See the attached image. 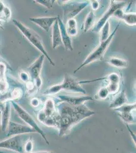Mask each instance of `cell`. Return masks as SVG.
<instances>
[{
  "instance_id": "obj_1",
  "label": "cell",
  "mask_w": 136,
  "mask_h": 153,
  "mask_svg": "<svg viewBox=\"0 0 136 153\" xmlns=\"http://www.w3.org/2000/svg\"><path fill=\"white\" fill-rule=\"evenodd\" d=\"M57 111L60 115L59 129L60 137L69 132L81 121L95 113L85 104L74 107L64 102L59 105Z\"/></svg>"
},
{
  "instance_id": "obj_2",
  "label": "cell",
  "mask_w": 136,
  "mask_h": 153,
  "mask_svg": "<svg viewBox=\"0 0 136 153\" xmlns=\"http://www.w3.org/2000/svg\"><path fill=\"white\" fill-rule=\"evenodd\" d=\"M13 23L16 27L19 30V31L23 34V35L26 37L27 40L31 44L34 46L36 49L42 53V55L45 56L48 59L50 65L52 66L55 65V63L52 60L48 53L45 50L44 46L43 45V40L41 37L39 36L38 33H37L34 30L29 28L23 23L17 19H13Z\"/></svg>"
},
{
  "instance_id": "obj_3",
  "label": "cell",
  "mask_w": 136,
  "mask_h": 153,
  "mask_svg": "<svg viewBox=\"0 0 136 153\" xmlns=\"http://www.w3.org/2000/svg\"><path fill=\"white\" fill-rule=\"evenodd\" d=\"M37 119L45 125L59 128L60 115L53 100H47L43 109L38 114Z\"/></svg>"
},
{
  "instance_id": "obj_4",
  "label": "cell",
  "mask_w": 136,
  "mask_h": 153,
  "mask_svg": "<svg viewBox=\"0 0 136 153\" xmlns=\"http://www.w3.org/2000/svg\"><path fill=\"white\" fill-rule=\"evenodd\" d=\"M120 23L117 25L115 29L113 32L111 34L107 40H105L103 42H101L100 45H99L95 50L93 51L90 54L87 56V57L85 59L82 64L80 65L78 68L75 70L74 73L75 74L81 70L82 68L85 67L86 65H90L91 63L95 62V61H101L104 59V57L105 55V53L106 52L107 49L108 48L109 46L110 45L111 41L113 39L114 36L115 34L117 32V29L120 26Z\"/></svg>"
},
{
  "instance_id": "obj_5",
  "label": "cell",
  "mask_w": 136,
  "mask_h": 153,
  "mask_svg": "<svg viewBox=\"0 0 136 153\" xmlns=\"http://www.w3.org/2000/svg\"><path fill=\"white\" fill-rule=\"evenodd\" d=\"M11 105L13 106L14 109L15 110L16 112L17 113L18 117L26 123V124L28 125V126L32 128V129H34L36 131L37 133H38L41 136L43 139L45 140L46 143L49 144V142L47 139L45 133L44 132L42 129H41L39 126L38 125L36 122L35 121L34 118L32 117L28 112L24 110V108L20 106L15 101H10Z\"/></svg>"
},
{
  "instance_id": "obj_6",
  "label": "cell",
  "mask_w": 136,
  "mask_h": 153,
  "mask_svg": "<svg viewBox=\"0 0 136 153\" xmlns=\"http://www.w3.org/2000/svg\"><path fill=\"white\" fill-rule=\"evenodd\" d=\"M65 2L62 3L57 1V3L62 7L64 10V19H66V21L74 19L89 4L88 2H68V1H65Z\"/></svg>"
},
{
  "instance_id": "obj_7",
  "label": "cell",
  "mask_w": 136,
  "mask_h": 153,
  "mask_svg": "<svg viewBox=\"0 0 136 153\" xmlns=\"http://www.w3.org/2000/svg\"><path fill=\"white\" fill-rule=\"evenodd\" d=\"M45 58V56L42 55L28 68L30 78L38 90L41 88L42 84V81L40 76Z\"/></svg>"
},
{
  "instance_id": "obj_8",
  "label": "cell",
  "mask_w": 136,
  "mask_h": 153,
  "mask_svg": "<svg viewBox=\"0 0 136 153\" xmlns=\"http://www.w3.org/2000/svg\"><path fill=\"white\" fill-rule=\"evenodd\" d=\"M126 3L124 2H117L116 1H111L110 5L108 9L102 16V18L97 22L96 25L93 27L92 29V32L94 33H98L101 31L104 25L108 21L109 18L113 16L114 13L117 10V9H121L126 5Z\"/></svg>"
},
{
  "instance_id": "obj_9",
  "label": "cell",
  "mask_w": 136,
  "mask_h": 153,
  "mask_svg": "<svg viewBox=\"0 0 136 153\" xmlns=\"http://www.w3.org/2000/svg\"><path fill=\"white\" fill-rule=\"evenodd\" d=\"M22 135L13 136L0 141V149L10 150L16 153H24Z\"/></svg>"
},
{
  "instance_id": "obj_10",
  "label": "cell",
  "mask_w": 136,
  "mask_h": 153,
  "mask_svg": "<svg viewBox=\"0 0 136 153\" xmlns=\"http://www.w3.org/2000/svg\"><path fill=\"white\" fill-rule=\"evenodd\" d=\"M80 83V82L77 81L70 75L65 74L64 76L63 82L62 83L59 84V85L60 91L65 90L85 94H86V91L81 87Z\"/></svg>"
},
{
  "instance_id": "obj_11",
  "label": "cell",
  "mask_w": 136,
  "mask_h": 153,
  "mask_svg": "<svg viewBox=\"0 0 136 153\" xmlns=\"http://www.w3.org/2000/svg\"><path fill=\"white\" fill-rule=\"evenodd\" d=\"M136 103L126 104L114 110L126 124H135L136 120L132 112L134 110H136Z\"/></svg>"
},
{
  "instance_id": "obj_12",
  "label": "cell",
  "mask_w": 136,
  "mask_h": 153,
  "mask_svg": "<svg viewBox=\"0 0 136 153\" xmlns=\"http://www.w3.org/2000/svg\"><path fill=\"white\" fill-rule=\"evenodd\" d=\"M6 133L7 137H11L13 136L21 135L27 133H37V132L28 126L21 125L10 120Z\"/></svg>"
},
{
  "instance_id": "obj_13",
  "label": "cell",
  "mask_w": 136,
  "mask_h": 153,
  "mask_svg": "<svg viewBox=\"0 0 136 153\" xmlns=\"http://www.w3.org/2000/svg\"><path fill=\"white\" fill-rule=\"evenodd\" d=\"M58 97L62 102L67 103L68 104L74 107L80 106L82 105L85 104V102L87 101L93 100V98L90 96L70 97L64 95H59Z\"/></svg>"
},
{
  "instance_id": "obj_14",
  "label": "cell",
  "mask_w": 136,
  "mask_h": 153,
  "mask_svg": "<svg viewBox=\"0 0 136 153\" xmlns=\"http://www.w3.org/2000/svg\"><path fill=\"white\" fill-rule=\"evenodd\" d=\"M58 17L59 16L50 17L30 18L29 20L45 31L48 32L51 27L52 26L54 22L57 19Z\"/></svg>"
},
{
  "instance_id": "obj_15",
  "label": "cell",
  "mask_w": 136,
  "mask_h": 153,
  "mask_svg": "<svg viewBox=\"0 0 136 153\" xmlns=\"http://www.w3.org/2000/svg\"><path fill=\"white\" fill-rule=\"evenodd\" d=\"M4 104L1 110V131L6 132L9 123L10 122L12 105L9 101L4 102Z\"/></svg>"
},
{
  "instance_id": "obj_16",
  "label": "cell",
  "mask_w": 136,
  "mask_h": 153,
  "mask_svg": "<svg viewBox=\"0 0 136 153\" xmlns=\"http://www.w3.org/2000/svg\"><path fill=\"white\" fill-rule=\"evenodd\" d=\"M57 22H58L59 28L60 30L62 45H64V47L65 50L69 51H72L73 50V47L71 37L67 33L65 30V25L63 23V21L60 19L59 16L57 19Z\"/></svg>"
},
{
  "instance_id": "obj_17",
  "label": "cell",
  "mask_w": 136,
  "mask_h": 153,
  "mask_svg": "<svg viewBox=\"0 0 136 153\" xmlns=\"http://www.w3.org/2000/svg\"><path fill=\"white\" fill-rule=\"evenodd\" d=\"M108 80V85L107 86V89L109 94H115L119 90L120 78L119 75L115 73H112L106 77Z\"/></svg>"
},
{
  "instance_id": "obj_18",
  "label": "cell",
  "mask_w": 136,
  "mask_h": 153,
  "mask_svg": "<svg viewBox=\"0 0 136 153\" xmlns=\"http://www.w3.org/2000/svg\"><path fill=\"white\" fill-rule=\"evenodd\" d=\"M114 16L119 19H122L126 24L130 26H134L136 24V13H126L121 9H117L114 13Z\"/></svg>"
},
{
  "instance_id": "obj_19",
  "label": "cell",
  "mask_w": 136,
  "mask_h": 153,
  "mask_svg": "<svg viewBox=\"0 0 136 153\" xmlns=\"http://www.w3.org/2000/svg\"><path fill=\"white\" fill-rule=\"evenodd\" d=\"M51 39L52 47L53 49H56L59 46L62 45L60 30L59 28L57 19L55 21L54 25H52Z\"/></svg>"
},
{
  "instance_id": "obj_20",
  "label": "cell",
  "mask_w": 136,
  "mask_h": 153,
  "mask_svg": "<svg viewBox=\"0 0 136 153\" xmlns=\"http://www.w3.org/2000/svg\"><path fill=\"white\" fill-rule=\"evenodd\" d=\"M128 100L126 97L125 91H122L118 96H116L115 99L110 103L109 107L111 109H116L121 106L128 104Z\"/></svg>"
},
{
  "instance_id": "obj_21",
  "label": "cell",
  "mask_w": 136,
  "mask_h": 153,
  "mask_svg": "<svg viewBox=\"0 0 136 153\" xmlns=\"http://www.w3.org/2000/svg\"><path fill=\"white\" fill-rule=\"evenodd\" d=\"M6 66L4 63L0 62V93L5 92L7 91V83L6 79Z\"/></svg>"
},
{
  "instance_id": "obj_22",
  "label": "cell",
  "mask_w": 136,
  "mask_h": 153,
  "mask_svg": "<svg viewBox=\"0 0 136 153\" xmlns=\"http://www.w3.org/2000/svg\"><path fill=\"white\" fill-rule=\"evenodd\" d=\"M65 30L70 36H74L77 35V24L74 19L67 21L65 26Z\"/></svg>"
},
{
  "instance_id": "obj_23",
  "label": "cell",
  "mask_w": 136,
  "mask_h": 153,
  "mask_svg": "<svg viewBox=\"0 0 136 153\" xmlns=\"http://www.w3.org/2000/svg\"><path fill=\"white\" fill-rule=\"evenodd\" d=\"M95 15L93 11L89 12L85 19L83 25V31L84 33H86L88 31L90 28L93 26L95 23Z\"/></svg>"
},
{
  "instance_id": "obj_24",
  "label": "cell",
  "mask_w": 136,
  "mask_h": 153,
  "mask_svg": "<svg viewBox=\"0 0 136 153\" xmlns=\"http://www.w3.org/2000/svg\"><path fill=\"white\" fill-rule=\"evenodd\" d=\"M109 65L117 68H126L129 65V62L124 59L112 57L108 61Z\"/></svg>"
},
{
  "instance_id": "obj_25",
  "label": "cell",
  "mask_w": 136,
  "mask_h": 153,
  "mask_svg": "<svg viewBox=\"0 0 136 153\" xmlns=\"http://www.w3.org/2000/svg\"><path fill=\"white\" fill-rule=\"evenodd\" d=\"M110 24L108 21L105 24L101 30V36H100V42H103L107 40L110 36Z\"/></svg>"
},
{
  "instance_id": "obj_26",
  "label": "cell",
  "mask_w": 136,
  "mask_h": 153,
  "mask_svg": "<svg viewBox=\"0 0 136 153\" xmlns=\"http://www.w3.org/2000/svg\"><path fill=\"white\" fill-rule=\"evenodd\" d=\"M23 94V91L22 89L17 87L13 89L12 92L11 93L10 96L9 97L8 101H15L16 100H18L22 97Z\"/></svg>"
},
{
  "instance_id": "obj_27",
  "label": "cell",
  "mask_w": 136,
  "mask_h": 153,
  "mask_svg": "<svg viewBox=\"0 0 136 153\" xmlns=\"http://www.w3.org/2000/svg\"><path fill=\"white\" fill-rule=\"evenodd\" d=\"M109 94L108 91L106 87H102L96 95V98L97 100H105Z\"/></svg>"
},
{
  "instance_id": "obj_28",
  "label": "cell",
  "mask_w": 136,
  "mask_h": 153,
  "mask_svg": "<svg viewBox=\"0 0 136 153\" xmlns=\"http://www.w3.org/2000/svg\"><path fill=\"white\" fill-rule=\"evenodd\" d=\"M34 2L41 5L44 7H46L48 9H51L53 7L55 1H54V0H36V1H34Z\"/></svg>"
},
{
  "instance_id": "obj_29",
  "label": "cell",
  "mask_w": 136,
  "mask_h": 153,
  "mask_svg": "<svg viewBox=\"0 0 136 153\" xmlns=\"http://www.w3.org/2000/svg\"><path fill=\"white\" fill-rule=\"evenodd\" d=\"M33 148H34V145H33V141L31 138H29L28 140L26 141L24 143V153H31L33 152Z\"/></svg>"
},
{
  "instance_id": "obj_30",
  "label": "cell",
  "mask_w": 136,
  "mask_h": 153,
  "mask_svg": "<svg viewBox=\"0 0 136 153\" xmlns=\"http://www.w3.org/2000/svg\"><path fill=\"white\" fill-rule=\"evenodd\" d=\"M19 76L21 80L24 82L26 83L28 81H29L30 80V76L29 74L27 73L26 71H21L19 72Z\"/></svg>"
},
{
  "instance_id": "obj_31",
  "label": "cell",
  "mask_w": 136,
  "mask_h": 153,
  "mask_svg": "<svg viewBox=\"0 0 136 153\" xmlns=\"http://www.w3.org/2000/svg\"><path fill=\"white\" fill-rule=\"evenodd\" d=\"M90 4H91V8L93 9V10H96L99 9L100 4L98 1H90Z\"/></svg>"
},
{
  "instance_id": "obj_32",
  "label": "cell",
  "mask_w": 136,
  "mask_h": 153,
  "mask_svg": "<svg viewBox=\"0 0 136 153\" xmlns=\"http://www.w3.org/2000/svg\"><path fill=\"white\" fill-rule=\"evenodd\" d=\"M31 104L34 107H37L40 104L39 100L36 98V97L33 98L31 101Z\"/></svg>"
},
{
  "instance_id": "obj_33",
  "label": "cell",
  "mask_w": 136,
  "mask_h": 153,
  "mask_svg": "<svg viewBox=\"0 0 136 153\" xmlns=\"http://www.w3.org/2000/svg\"><path fill=\"white\" fill-rule=\"evenodd\" d=\"M126 124V127H127V129H128V131H129L130 135H131V136L132 137V138L133 141L134 142L135 144H136V134H135V133L134 132H133L132 130L130 129L129 126L128 125V124Z\"/></svg>"
},
{
  "instance_id": "obj_34",
  "label": "cell",
  "mask_w": 136,
  "mask_h": 153,
  "mask_svg": "<svg viewBox=\"0 0 136 153\" xmlns=\"http://www.w3.org/2000/svg\"><path fill=\"white\" fill-rule=\"evenodd\" d=\"M31 153H54L53 152L51 151H39L36 152H32Z\"/></svg>"
},
{
  "instance_id": "obj_35",
  "label": "cell",
  "mask_w": 136,
  "mask_h": 153,
  "mask_svg": "<svg viewBox=\"0 0 136 153\" xmlns=\"http://www.w3.org/2000/svg\"><path fill=\"white\" fill-rule=\"evenodd\" d=\"M1 131V110H0V131Z\"/></svg>"
},
{
  "instance_id": "obj_36",
  "label": "cell",
  "mask_w": 136,
  "mask_h": 153,
  "mask_svg": "<svg viewBox=\"0 0 136 153\" xmlns=\"http://www.w3.org/2000/svg\"><path fill=\"white\" fill-rule=\"evenodd\" d=\"M0 153H9V152H5L1 150H0Z\"/></svg>"
},
{
  "instance_id": "obj_37",
  "label": "cell",
  "mask_w": 136,
  "mask_h": 153,
  "mask_svg": "<svg viewBox=\"0 0 136 153\" xmlns=\"http://www.w3.org/2000/svg\"><path fill=\"white\" fill-rule=\"evenodd\" d=\"M0 94H1V93H0Z\"/></svg>"
}]
</instances>
